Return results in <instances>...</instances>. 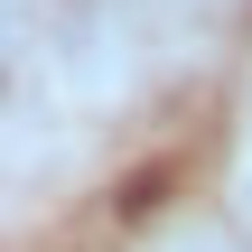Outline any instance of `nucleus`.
Here are the masks:
<instances>
[]
</instances>
